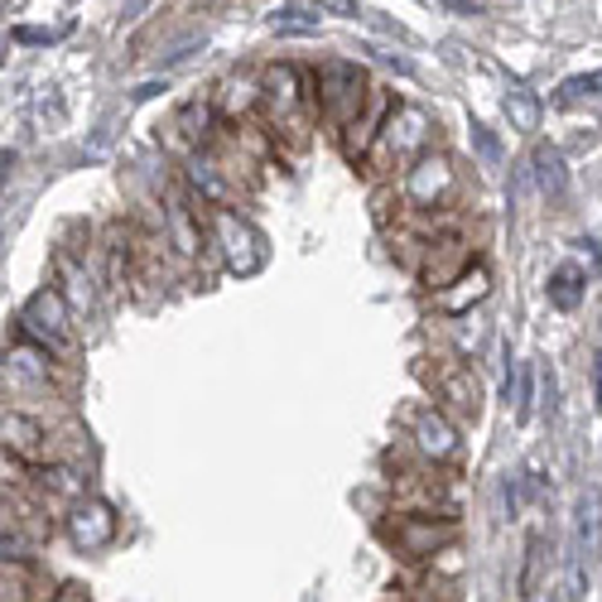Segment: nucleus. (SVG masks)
Wrapping results in <instances>:
<instances>
[{"instance_id": "nucleus-1", "label": "nucleus", "mask_w": 602, "mask_h": 602, "mask_svg": "<svg viewBox=\"0 0 602 602\" xmlns=\"http://www.w3.org/2000/svg\"><path fill=\"white\" fill-rule=\"evenodd\" d=\"M366 73L348 59H323L318 63V111L328 126H352L366 106Z\"/></svg>"}, {"instance_id": "nucleus-2", "label": "nucleus", "mask_w": 602, "mask_h": 602, "mask_svg": "<svg viewBox=\"0 0 602 602\" xmlns=\"http://www.w3.org/2000/svg\"><path fill=\"white\" fill-rule=\"evenodd\" d=\"M376 140H381V145H376V160L390 164V170H410V164H415L419 154L429 150L434 121H429L425 106L400 102V106L386 116V126H381V136H376Z\"/></svg>"}, {"instance_id": "nucleus-3", "label": "nucleus", "mask_w": 602, "mask_h": 602, "mask_svg": "<svg viewBox=\"0 0 602 602\" xmlns=\"http://www.w3.org/2000/svg\"><path fill=\"white\" fill-rule=\"evenodd\" d=\"M213 227H217V247H222V261H227L231 275L251 280V275L265 271L271 251H265V237L251 227L247 217H237V213H227V208H217V213H213Z\"/></svg>"}, {"instance_id": "nucleus-4", "label": "nucleus", "mask_w": 602, "mask_h": 602, "mask_svg": "<svg viewBox=\"0 0 602 602\" xmlns=\"http://www.w3.org/2000/svg\"><path fill=\"white\" fill-rule=\"evenodd\" d=\"M453 188H459V178H453V164L443 154H419L405 170V198L415 208H443L453 198Z\"/></svg>"}, {"instance_id": "nucleus-5", "label": "nucleus", "mask_w": 602, "mask_h": 602, "mask_svg": "<svg viewBox=\"0 0 602 602\" xmlns=\"http://www.w3.org/2000/svg\"><path fill=\"white\" fill-rule=\"evenodd\" d=\"M261 102L271 106L275 126H289L299 136V126H304V92H299V73L289 68V63H275V68L265 73Z\"/></svg>"}, {"instance_id": "nucleus-6", "label": "nucleus", "mask_w": 602, "mask_h": 602, "mask_svg": "<svg viewBox=\"0 0 602 602\" xmlns=\"http://www.w3.org/2000/svg\"><path fill=\"white\" fill-rule=\"evenodd\" d=\"M20 323H25V333H35L39 342H49V348H63V342H68V304H63L59 289L29 294V304L20 309Z\"/></svg>"}, {"instance_id": "nucleus-7", "label": "nucleus", "mask_w": 602, "mask_h": 602, "mask_svg": "<svg viewBox=\"0 0 602 602\" xmlns=\"http://www.w3.org/2000/svg\"><path fill=\"white\" fill-rule=\"evenodd\" d=\"M68 540L77 550H102L116 540V511L106 501H77L68 511Z\"/></svg>"}, {"instance_id": "nucleus-8", "label": "nucleus", "mask_w": 602, "mask_h": 602, "mask_svg": "<svg viewBox=\"0 0 602 602\" xmlns=\"http://www.w3.org/2000/svg\"><path fill=\"white\" fill-rule=\"evenodd\" d=\"M439 396L449 400V410L463 419H477V410H482V386H477V376L459 362H449L439 372Z\"/></svg>"}, {"instance_id": "nucleus-9", "label": "nucleus", "mask_w": 602, "mask_h": 602, "mask_svg": "<svg viewBox=\"0 0 602 602\" xmlns=\"http://www.w3.org/2000/svg\"><path fill=\"white\" fill-rule=\"evenodd\" d=\"M453 535H459V526L453 521H425V516H405L396 526V540H400V550L405 554H434L439 544H453Z\"/></svg>"}, {"instance_id": "nucleus-10", "label": "nucleus", "mask_w": 602, "mask_h": 602, "mask_svg": "<svg viewBox=\"0 0 602 602\" xmlns=\"http://www.w3.org/2000/svg\"><path fill=\"white\" fill-rule=\"evenodd\" d=\"M415 443H419V453H429L434 463L459 459V429H453L443 415H434V410H425V415L415 419Z\"/></svg>"}, {"instance_id": "nucleus-11", "label": "nucleus", "mask_w": 602, "mask_h": 602, "mask_svg": "<svg viewBox=\"0 0 602 602\" xmlns=\"http://www.w3.org/2000/svg\"><path fill=\"white\" fill-rule=\"evenodd\" d=\"M463 265H467V247H463V241H459V237L439 241V247L429 251V265H425V285H429V289H449V285L463 275Z\"/></svg>"}, {"instance_id": "nucleus-12", "label": "nucleus", "mask_w": 602, "mask_h": 602, "mask_svg": "<svg viewBox=\"0 0 602 602\" xmlns=\"http://www.w3.org/2000/svg\"><path fill=\"white\" fill-rule=\"evenodd\" d=\"M203 126H208V102H203V97H193V102H184L174 111L170 130H178V136H170V150L188 154L198 140H203Z\"/></svg>"}, {"instance_id": "nucleus-13", "label": "nucleus", "mask_w": 602, "mask_h": 602, "mask_svg": "<svg viewBox=\"0 0 602 602\" xmlns=\"http://www.w3.org/2000/svg\"><path fill=\"white\" fill-rule=\"evenodd\" d=\"M530 164H535V178H540V193H544V198H564V188H568L564 154L554 150V145H535Z\"/></svg>"}, {"instance_id": "nucleus-14", "label": "nucleus", "mask_w": 602, "mask_h": 602, "mask_svg": "<svg viewBox=\"0 0 602 602\" xmlns=\"http://www.w3.org/2000/svg\"><path fill=\"white\" fill-rule=\"evenodd\" d=\"M5 449L20 453V459H43L49 443H43V429L29 415H5Z\"/></svg>"}, {"instance_id": "nucleus-15", "label": "nucleus", "mask_w": 602, "mask_h": 602, "mask_svg": "<svg viewBox=\"0 0 602 602\" xmlns=\"http://www.w3.org/2000/svg\"><path fill=\"white\" fill-rule=\"evenodd\" d=\"M506 116H511V130H540V116H544V106H540V97L530 92L526 83H511V92H506Z\"/></svg>"}, {"instance_id": "nucleus-16", "label": "nucleus", "mask_w": 602, "mask_h": 602, "mask_svg": "<svg viewBox=\"0 0 602 602\" xmlns=\"http://www.w3.org/2000/svg\"><path fill=\"white\" fill-rule=\"evenodd\" d=\"M453 285H463V289H443V309L449 314H463L467 304H477V299H487V289H492V275L482 271V265H473L467 275H459Z\"/></svg>"}, {"instance_id": "nucleus-17", "label": "nucleus", "mask_w": 602, "mask_h": 602, "mask_svg": "<svg viewBox=\"0 0 602 602\" xmlns=\"http://www.w3.org/2000/svg\"><path fill=\"white\" fill-rule=\"evenodd\" d=\"M164 222H170V237H174V247L184 251V255H198L203 251V231H198V222H193V213H188V203H174L164 208Z\"/></svg>"}, {"instance_id": "nucleus-18", "label": "nucleus", "mask_w": 602, "mask_h": 602, "mask_svg": "<svg viewBox=\"0 0 602 602\" xmlns=\"http://www.w3.org/2000/svg\"><path fill=\"white\" fill-rule=\"evenodd\" d=\"M584 280H588V275L578 271V265H560V271L550 275V304L564 309V314H568V309H578V299H584Z\"/></svg>"}, {"instance_id": "nucleus-19", "label": "nucleus", "mask_w": 602, "mask_h": 602, "mask_svg": "<svg viewBox=\"0 0 602 602\" xmlns=\"http://www.w3.org/2000/svg\"><path fill=\"white\" fill-rule=\"evenodd\" d=\"M318 15H323V10H309V5H280L271 15V25L280 29V35H314Z\"/></svg>"}, {"instance_id": "nucleus-20", "label": "nucleus", "mask_w": 602, "mask_h": 602, "mask_svg": "<svg viewBox=\"0 0 602 602\" xmlns=\"http://www.w3.org/2000/svg\"><path fill=\"white\" fill-rule=\"evenodd\" d=\"M530 381H535L530 362H516V372L506 376V400L516 405V419H530Z\"/></svg>"}, {"instance_id": "nucleus-21", "label": "nucleus", "mask_w": 602, "mask_h": 602, "mask_svg": "<svg viewBox=\"0 0 602 602\" xmlns=\"http://www.w3.org/2000/svg\"><path fill=\"white\" fill-rule=\"evenodd\" d=\"M588 97H602V73H578V77H568L560 92H554V102H560V106H578V102H588Z\"/></svg>"}, {"instance_id": "nucleus-22", "label": "nucleus", "mask_w": 602, "mask_h": 602, "mask_svg": "<svg viewBox=\"0 0 602 602\" xmlns=\"http://www.w3.org/2000/svg\"><path fill=\"white\" fill-rule=\"evenodd\" d=\"M188 178H193V188H203V198H213V203H227V198H231V188L222 184L217 164H208V160H193V164H188Z\"/></svg>"}, {"instance_id": "nucleus-23", "label": "nucleus", "mask_w": 602, "mask_h": 602, "mask_svg": "<svg viewBox=\"0 0 602 602\" xmlns=\"http://www.w3.org/2000/svg\"><path fill=\"white\" fill-rule=\"evenodd\" d=\"M255 102H261V97H255V87L241 83V77H231V83H227V97H222V106L237 116V111H251Z\"/></svg>"}, {"instance_id": "nucleus-24", "label": "nucleus", "mask_w": 602, "mask_h": 602, "mask_svg": "<svg viewBox=\"0 0 602 602\" xmlns=\"http://www.w3.org/2000/svg\"><path fill=\"white\" fill-rule=\"evenodd\" d=\"M20 598H35V593H29L25 564H20V560H5V602H20Z\"/></svg>"}, {"instance_id": "nucleus-25", "label": "nucleus", "mask_w": 602, "mask_h": 602, "mask_svg": "<svg viewBox=\"0 0 602 602\" xmlns=\"http://www.w3.org/2000/svg\"><path fill=\"white\" fill-rule=\"evenodd\" d=\"M63 35H68V25H59V29H29V25H20L15 29V43H59Z\"/></svg>"}, {"instance_id": "nucleus-26", "label": "nucleus", "mask_w": 602, "mask_h": 602, "mask_svg": "<svg viewBox=\"0 0 602 602\" xmlns=\"http://www.w3.org/2000/svg\"><path fill=\"white\" fill-rule=\"evenodd\" d=\"M473 136H477V150H482L487 160H501V145L492 140V130H487V126H473Z\"/></svg>"}, {"instance_id": "nucleus-27", "label": "nucleus", "mask_w": 602, "mask_h": 602, "mask_svg": "<svg viewBox=\"0 0 602 602\" xmlns=\"http://www.w3.org/2000/svg\"><path fill=\"white\" fill-rule=\"evenodd\" d=\"M366 53H376V59H381V63H390V68H396V73H415V63H410V59H396V53H390V49H366Z\"/></svg>"}, {"instance_id": "nucleus-28", "label": "nucleus", "mask_w": 602, "mask_h": 602, "mask_svg": "<svg viewBox=\"0 0 602 602\" xmlns=\"http://www.w3.org/2000/svg\"><path fill=\"white\" fill-rule=\"evenodd\" d=\"M593 396H598L593 405L602 410V356H593Z\"/></svg>"}, {"instance_id": "nucleus-29", "label": "nucleus", "mask_w": 602, "mask_h": 602, "mask_svg": "<svg viewBox=\"0 0 602 602\" xmlns=\"http://www.w3.org/2000/svg\"><path fill=\"white\" fill-rule=\"evenodd\" d=\"M443 5H449V10H463V15H477L473 0H443Z\"/></svg>"}]
</instances>
